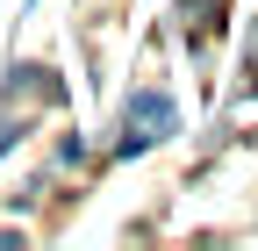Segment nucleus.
I'll return each instance as SVG.
<instances>
[{"mask_svg": "<svg viewBox=\"0 0 258 251\" xmlns=\"http://www.w3.org/2000/svg\"><path fill=\"white\" fill-rule=\"evenodd\" d=\"M172 122H179V108H172V93H158V86H144V93H129V108H122V137H115V151H122V158H137V151H151L158 137H172Z\"/></svg>", "mask_w": 258, "mask_h": 251, "instance_id": "f257e3e1", "label": "nucleus"}, {"mask_svg": "<svg viewBox=\"0 0 258 251\" xmlns=\"http://www.w3.org/2000/svg\"><path fill=\"white\" fill-rule=\"evenodd\" d=\"M15 137H22V130H15V122H0V151H8V144H15Z\"/></svg>", "mask_w": 258, "mask_h": 251, "instance_id": "f03ea898", "label": "nucleus"}]
</instances>
